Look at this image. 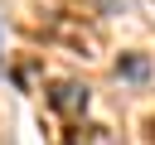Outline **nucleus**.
Listing matches in <instances>:
<instances>
[{"instance_id": "f257e3e1", "label": "nucleus", "mask_w": 155, "mask_h": 145, "mask_svg": "<svg viewBox=\"0 0 155 145\" xmlns=\"http://www.w3.org/2000/svg\"><path fill=\"white\" fill-rule=\"evenodd\" d=\"M48 106L53 111H63V116H82L87 111V87L82 82H53V92H48Z\"/></svg>"}, {"instance_id": "f03ea898", "label": "nucleus", "mask_w": 155, "mask_h": 145, "mask_svg": "<svg viewBox=\"0 0 155 145\" xmlns=\"http://www.w3.org/2000/svg\"><path fill=\"white\" fill-rule=\"evenodd\" d=\"M73 145H111V135L102 126H82V130H73Z\"/></svg>"}, {"instance_id": "7ed1b4c3", "label": "nucleus", "mask_w": 155, "mask_h": 145, "mask_svg": "<svg viewBox=\"0 0 155 145\" xmlns=\"http://www.w3.org/2000/svg\"><path fill=\"white\" fill-rule=\"evenodd\" d=\"M116 72H121V77H145V72H150V63L131 53V58H121V63H116Z\"/></svg>"}]
</instances>
